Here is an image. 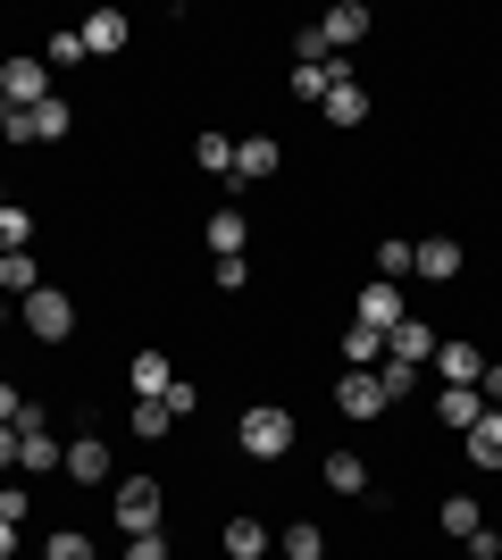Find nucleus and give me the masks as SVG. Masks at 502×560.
<instances>
[{
    "label": "nucleus",
    "mask_w": 502,
    "mask_h": 560,
    "mask_svg": "<svg viewBox=\"0 0 502 560\" xmlns=\"http://www.w3.org/2000/svg\"><path fill=\"white\" fill-rule=\"evenodd\" d=\"M68 126H75V109L59 93H50L43 109H0V135L9 142H68Z\"/></svg>",
    "instance_id": "obj_1"
},
{
    "label": "nucleus",
    "mask_w": 502,
    "mask_h": 560,
    "mask_svg": "<svg viewBox=\"0 0 502 560\" xmlns=\"http://www.w3.org/2000/svg\"><path fill=\"white\" fill-rule=\"evenodd\" d=\"M235 435H243V452H252V460H285V452H293V419L277 410V401L243 410V427H235Z\"/></svg>",
    "instance_id": "obj_2"
},
{
    "label": "nucleus",
    "mask_w": 502,
    "mask_h": 560,
    "mask_svg": "<svg viewBox=\"0 0 502 560\" xmlns=\"http://www.w3.org/2000/svg\"><path fill=\"white\" fill-rule=\"evenodd\" d=\"M25 327H34V343H68L75 335V302L59 293V284H34V293H25Z\"/></svg>",
    "instance_id": "obj_3"
},
{
    "label": "nucleus",
    "mask_w": 502,
    "mask_h": 560,
    "mask_svg": "<svg viewBox=\"0 0 502 560\" xmlns=\"http://www.w3.org/2000/svg\"><path fill=\"white\" fill-rule=\"evenodd\" d=\"M118 527L126 536H160V477H118Z\"/></svg>",
    "instance_id": "obj_4"
},
{
    "label": "nucleus",
    "mask_w": 502,
    "mask_h": 560,
    "mask_svg": "<svg viewBox=\"0 0 502 560\" xmlns=\"http://www.w3.org/2000/svg\"><path fill=\"white\" fill-rule=\"evenodd\" d=\"M50 101V59H0V109H43Z\"/></svg>",
    "instance_id": "obj_5"
},
{
    "label": "nucleus",
    "mask_w": 502,
    "mask_h": 560,
    "mask_svg": "<svg viewBox=\"0 0 502 560\" xmlns=\"http://www.w3.org/2000/svg\"><path fill=\"white\" fill-rule=\"evenodd\" d=\"M59 460H68V452L50 444V419L34 410V401H25V410H17V468H25V477H50Z\"/></svg>",
    "instance_id": "obj_6"
},
{
    "label": "nucleus",
    "mask_w": 502,
    "mask_h": 560,
    "mask_svg": "<svg viewBox=\"0 0 502 560\" xmlns=\"http://www.w3.org/2000/svg\"><path fill=\"white\" fill-rule=\"evenodd\" d=\"M318 109H327V126H360V117H369V93H360V75L327 59V101H318Z\"/></svg>",
    "instance_id": "obj_7"
},
{
    "label": "nucleus",
    "mask_w": 502,
    "mask_h": 560,
    "mask_svg": "<svg viewBox=\"0 0 502 560\" xmlns=\"http://www.w3.org/2000/svg\"><path fill=\"white\" fill-rule=\"evenodd\" d=\"M428 369L444 376V385H478V376H486V351H478V343H460V335H444V343L428 351Z\"/></svg>",
    "instance_id": "obj_8"
},
{
    "label": "nucleus",
    "mask_w": 502,
    "mask_h": 560,
    "mask_svg": "<svg viewBox=\"0 0 502 560\" xmlns=\"http://www.w3.org/2000/svg\"><path fill=\"white\" fill-rule=\"evenodd\" d=\"M335 410L343 419H385V385H377V369H352L343 385H335Z\"/></svg>",
    "instance_id": "obj_9"
},
{
    "label": "nucleus",
    "mask_w": 502,
    "mask_h": 560,
    "mask_svg": "<svg viewBox=\"0 0 502 560\" xmlns=\"http://www.w3.org/2000/svg\"><path fill=\"white\" fill-rule=\"evenodd\" d=\"M402 318H410V310H402V284H369V293H360V318H352V327H369V335H394Z\"/></svg>",
    "instance_id": "obj_10"
},
{
    "label": "nucleus",
    "mask_w": 502,
    "mask_h": 560,
    "mask_svg": "<svg viewBox=\"0 0 502 560\" xmlns=\"http://www.w3.org/2000/svg\"><path fill=\"white\" fill-rule=\"evenodd\" d=\"M410 277H428V284L460 277V243H453V234H428V243H410Z\"/></svg>",
    "instance_id": "obj_11"
},
{
    "label": "nucleus",
    "mask_w": 502,
    "mask_h": 560,
    "mask_svg": "<svg viewBox=\"0 0 502 560\" xmlns=\"http://www.w3.org/2000/svg\"><path fill=\"white\" fill-rule=\"evenodd\" d=\"M277 160H285V151H277V135H243V142H235V185L277 176Z\"/></svg>",
    "instance_id": "obj_12"
},
{
    "label": "nucleus",
    "mask_w": 502,
    "mask_h": 560,
    "mask_svg": "<svg viewBox=\"0 0 502 560\" xmlns=\"http://www.w3.org/2000/svg\"><path fill=\"white\" fill-rule=\"evenodd\" d=\"M75 34H84V59H118V50H126V18H118V9H93Z\"/></svg>",
    "instance_id": "obj_13"
},
{
    "label": "nucleus",
    "mask_w": 502,
    "mask_h": 560,
    "mask_svg": "<svg viewBox=\"0 0 502 560\" xmlns=\"http://www.w3.org/2000/svg\"><path fill=\"white\" fill-rule=\"evenodd\" d=\"M75 477V486H109V444H101V435H75L68 444V460H59Z\"/></svg>",
    "instance_id": "obj_14"
},
{
    "label": "nucleus",
    "mask_w": 502,
    "mask_h": 560,
    "mask_svg": "<svg viewBox=\"0 0 502 560\" xmlns=\"http://www.w3.org/2000/svg\"><path fill=\"white\" fill-rule=\"evenodd\" d=\"M435 343H444V335H435V327H419V318H402V327L385 335V360H410V369H428V351H435Z\"/></svg>",
    "instance_id": "obj_15"
},
{
    "label": "nucleus",
    "mask_w": 502,
    "mask_h": 560,
    "mask_svg": "<svg viewBox=\"0 0 502 560\" xmlns=\"http://www.w3.org/2000/svg\"><path fill=\"white\" fill-rule=\"evenodd\" d=\"M343 43H369V9L360 0H335L327 9V50H343Z\"/></svg>",
    "instance_id": "obj_16"
},
{
    "label": "nucleus",
    "mask_w": 502,
    "mask_h": 560,
    "mask_svg": "<svg viewBox=\"0 0 502 560\" xmlns=\"http://www.w3.org/2000/svg\"><path fill=\"white\" fill-rule=\"evenodd\" d=\"M435 419H444V427H478V419H486V394H478V385H444Z\"/></svg>",
    "instance_id": "obj_17"
},
{
    "label": "nucleus",
    "mask_w": 502,
    "mask_h": 560,
    "mask_svg": "<svg viewBox=\"0 0 502 560\" xmlns=\"http://www.w3.org/2000/svg\"><path fill=\"white\" fill-rule=\"evenodd\" d=\"M243 243H252V218H243V210H218L210 218V252L218 259H243Z\"/></svg>",
    "instance_id": "obj_18"
},
{
    "label": "nucleus",
    "mask_w": 502,
    "mask_h": 560,
    "mask_svg": "<svg viewBox=\"0 0 502 560\" xmlns=\"http://www.w3.org/2000/svg\"><path fill=\"white\" fill-rule=\"evenodd\" d=\"M486 527V511H478V493H444V536L453 544H469Z\"/></svg>",
    "instance_id": "obj_19"
},
{
    "label": "nucleus",
    "mask_w": 502,
    "mask_h": 560,
    "mask_svg": "<svg viewBox=\"0 0 502 560\" xmlns=\"http://www.w3.org/2000/svg\"><path fill=\"white\" fill-rule=\"evenodd\" d=\"M167 385H176V369H167V351H135V394L160 401Z\"/></svg>",
    "instance_id": "obj_20"
},
{
    "label": "nucleus",
    "mask_w": 502,
    "mask_h": 560,
    "mask_svg": "<svg viewBox=\"0 0 502 560\" xmlns=\"http://www.w3.org/2000/svg\"><path fill=\"white\" fill-rule=\"evenodd\" d=\"M469 460H478V468H502V410H486V419L469 427Z\"/></svg>",
    "instance_id": "obj_21"
},
{
    "label": "nucleus",
    "mask_w": 502,
    "mask_h": 560,
    "mask_svg": "<svg viewBox=\"0 0 502 560\" xmlns=\"http://www.w3.org/2000/svg\"><path fill=\"white\" fill-rule=\"evenodd\" d=\"M226 552L235 560H268V527L260 518H226Z\"/></svg>",
    "instance_id": "obj_22"
},
{
    "label": "nucleus",
    "mask_w": 502,
    "mask_h": 560,
    "mask_svg": "<svg viewBox=\"0 0 502 560\" xmlns=\"http://www.w3.org/2000/svg\"><path fill=\"white\" fill-rule=\"evenodd\" d=\"M327 486L335 493H369V460H360V452H327Z\"/></svg>",
    "instance_id": "obj_23"
},
{
    "label": "nucleus",
    "mask_w": 502,
    "mask_h": 560,
    "mask_svg": "<svg viewBox=\"0 0 502 560\" xmlns=\"http://www.w3.org/2000/svg\"><path fill=\"white\" fill-rule=\"evenodd\" d=\"M192 167H210V176H235V142H226V135H192Z\"/></svg>",
    "instance_id": "obj_24"
},
{
    "label": "nucleus",
    "mask_w": 502,
    "mask_h": 560,
    "mask_svg": "<svg viewBox=\"0 0 502 560\" xmlns=\"http://www.w3.org/2000/svg\"><path fill=\"white\" fill-rule=\"evenodd\" d=\"M34 284H43L34 252H0V293H34Z\"/></svg>",
    "instance_id": "obj_25"
},
{
    "label": "nucleus",
    "mask_w": 502,
    "mask_h": 560,
    "mask_svg": "<svg viewBox=\"0 0 502 560\" xmlns=\"http://www.w3.org/2000/svg\"><path fill=\"white\" fill-rule=\"evenodd\" d=\"M167 427H176V410H167V401H135V419H126V435H143V444H160Z\"/></svg>",
    "instance_id": "obj_26"
},
{
    "label": "nucleus",
    "mask_w": 502,
    "mask_h": 560,
    "mask_svg": "<svg viewBox=\"0 0 502 560\" xmlns=\"http://www.w3.org/2000/svg\"><path fill=\"white\" fill-rule=\"evenodd\" d=\"M410 277V243H402V234H385V243H377V284H402Z\"/></svg>",
    "instance_id": "obj_27"
},
{
    "label": "nucleus",
    "mask_w": 502,
    "mask_h": 560,
    "mask_svg": "<svg viewBox=\"0 0 502 560\" xmlns=\"http://www.w3.org/2000/svg\"><path fill=\"white\" fill-rule=\"evenodd\" d=\"M285 560H327V536H318L311 518H293V527H285Z\"/></svg>",
    "instance_id": "obj_28"
},
{
    "label": "nucleus",
    "mask_w": 502,
    "mask_h": 560,
    "mask_svg": "<svg viewBox=\"0 0 502 560\" xmlns=\"http://www.w3.org/2000/svg\"><path fill=\"white\" fill-rule=\"evenodd\" d=\"M343 360H360V369H377V360H385V335H369V327H343Z\"/></svg>",
    "instance_id": "obj_29"
},
{
    "label": "nucleus",
    "mask_w": 502,
    "mask_h": 560,
    "mask_svg": "<svg viewBox=\"0 0 502 560\" xmlns=\"http://www.w3.org/2000/svg\"><path fill=\"white\" fill-rule=\"evenodd\" d=\"M43 560H93V536H84V527H59V536L43 544Z\"/></svg>",
    "instance_id": "obj_30"
},
{
    "label": "nucleus",
    "mask_w": 502,
    "mask_h": 560,
    "mask_svg": "<svg viewBox=\"0 0 502 560\" xmlns=\"http://www.w3.org/2000/svg\"><path fill=\"white\" fill-rule=\"evenodd\" d=\"M293 68H327V25H302V34H293Z\"/></svg>",
    "instance_id": "obj_31"
},
{
    "label": "nucleus",
    "mask_w": 502,
    "mask_h": 560,
    "mask_svg": "<svg viewBox=\"0 0 502 560\" xmlns=\"http://www.w3.org/2000/svg\"><path fill=\"white\" fill-rule=\"evenodd\" d=\"M377 385H385V401H402L410 385H419V369H410V360H377Z\"/></svg>",
    "instance_id": "obj_32"
},
{
    "label": "nucleus",
    "mask_w": 502,
    "mask_h": 560,
    "mask_svg": "<svg viewBox=\"0 0 502 560\" xmlns=\"http://www.w3.org/2000/svg\"><path fill=\"white\" fill-rule=\"evenodd\" d=\"M25 243H34V218H25V210H0V252H25Z\"/></svg>",
    "instance_id": "obj_33"
},
{
    "label": "nucleus",
    "mask_w": 502,
    "mask_h": 560,
    "mask_svg": "<svg viewBox=\"0 0 502 560\" xmlns=\"http://www.w3.org/2000/svg\"><path fill=\"white\" fill-rule=\"evenodd\" d=\"M50 68H84V34H75V25H68V34H50Z\"/></svg>",
    "instance_id": "obj_34"
},
{
    "label": "nucleus",
    "mask_w": 502,
    "mask_h": 560,
    "mask_svg": "<svg viewBox=\"0 0 502 560\" xmlns=\"http://www.w3.org/2000/svg\"><path fill=\"white\" fill-rule=\"evenodd\" d=\"M252 284V259H218V293H243Z\"/></svg>",
    "instance_id": "obj_35"
},
{
    "label": "nucleus",
    "mask_w": 502,
    "mask_h": 560,
    "mask_svg": "<svg viewBox=\"0 0 502 560\" xmlns=\"http://www.w3.org/2000/svg\"><path fill=\"white\" fill-rule=\"evenodd\" d=\"M160 401H167V410H176V419H192V410H201V394H192L185 376H176V385H167V394H160Z\"/></svg>",
    "instance_id": "obj_36"
},
{
    "label": "nucleus",
    "mask_w": 502,
    "mask_h": 560,
    "mask_svg": "<svg viewBox=\"0 0 502 560\" xmlns=\"http://www.w3.org/2000/svg\"><path fill=\"white\" fill-rule=\"evenodd\" d=\"M293 93H302V101H327V68H293Z\"/></svg>",
    "instance_id": "obj_37"
},
{
    "label": "nucleus",
    "mask_w": 502,
    "mask_h": 560,
    "mask_svg": "<svg viewBox=\"0 0 502 560\" xmlns=\"http://www.w3.org/2000/svg\"><path fill=\"white\" fill-rule=\"evenodd\" d=\"M126 560H167V536H126Z\"/></svg>",
    "instance_id": "obj_38"
},
{
    "label": "nucleus",
    "mask_w": 502,
    "mask_h": 560,
    "mask_svg": "<svg viewBox=\"0 0 502 560\" xmlns=\"http://www.w3.org/2000/svg\"><path fill=\"white\" fill-rule=\"evenodd\" d=\"M17 410H25V394H17V385H0V427H17Z\"/></svg>",
    "instance_id": "obj_39"
},
{
    "label": "nucleus",
    "mask_w": 502,
    "mask_h": 560,
    "mask_svg": "<svg viewBox=\"0 0 502 560\" xmlns=\"http://www.w3.org/2000/svg\"><path fill=\"white\" fill-rule=\"evenodd\" d=\"M0 468H17V427H0Z\"/></svg>",
    "instance_id": "obj_40"
},
{
    "label": "nucleus",
    "mask_w": 502,
    "mask_h": 560,
    "mask_svg": "<svg viewBox=\"0 0 502 560\" xmlns=\"http://www.w3.org/2000/svg\"><path fill=\"white\" fill-rule=\"evenodd\" d=\"M17 552V518H0V560Z\"/></svg>",
    "instance_id": "obj_41"
},
{
    "label": "nucleus",
    "mask_w": 502,
    "mask_h": 560,
    "mask_svg": "<svg viewBox=\"0 0 502 560\" xmlns=\"http://www.w3.org/2000/svg\"><path fill=\"white\" fill-rule=\"evenodd\" d=\"M0 318H9V293H0Z\"/></svg>",
    "instance_id": "obj_42"
}]
</instances>
